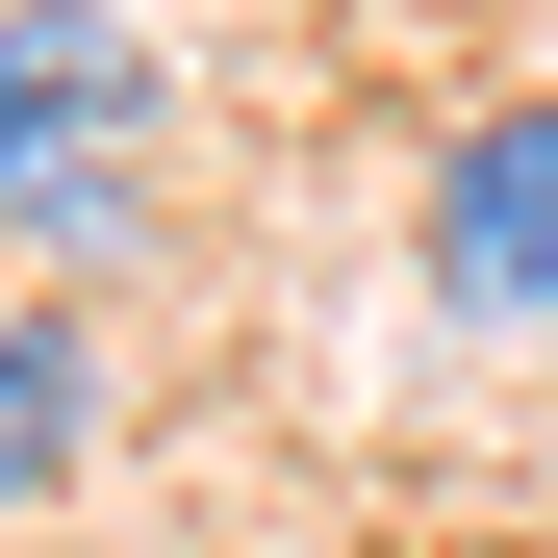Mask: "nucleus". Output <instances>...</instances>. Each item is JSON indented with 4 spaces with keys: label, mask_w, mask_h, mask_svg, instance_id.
Returning a JSON list of instances; mask_svg holds the SVG:
<instances>
[{
    "label": "nucleus",
    "mask_w": 558,
    "mask_h": 558,
    "mask_svg": "<svg viewBox=\"0 0 558 558\" xmlns=\"http://www.w3.org/2000/svg\"><path fill=\"white\" fill-rule=\"evenodd\" d=\"M128 178H153V51L102 26V0H26L0 26V229H128Z\"/></svg>",
    "instance_id": "obj_1"
},
{
    "label": "nucleus",
    "mask_w": 558,
    "mask_h": 558,
    "mask_svg": "<svg viewBox=\"0 0 558 558\" xmlns=\"http://www.w3.org/2000/svg\"><path fill=\"white\" fill-rule=\"evenodd\" d=\"M432 305L558 330V102H483V128L432 153Z\"/></svg>",
    "instance_id": "obj_2"
},
{
    "label": "nucleus",
    "mask_w": 558,
    "mask_h": 558,
    "mask_svg": "<svg viewBox=\"0 0 558 558\" xmlns=\"http://www.w3.org/2000/svg\"><path fill=\"white\" fill-rule=\"evenodd\" d=\"M76 432H102V355H76V305H0V508L76 483Z\"/></svg>",
    "instance_id": "obj_3"
}]
</instances>
